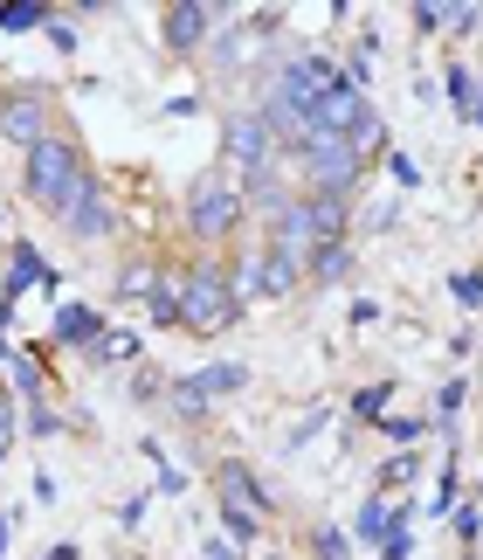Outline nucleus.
Returning <instances> with one entry per match:
<instances>
[{
	"label": "nucleus",
	"instance_id": "nucleus-27",
	"mask_svg": "<svg viewBox=\"0 0 483 560\" xmlns=\"http://www.w3.org/2000/svg\"><path fill=\"white\" fill-rule=\"evenodd\" d=\"M449 520H456V540H476V533H483V512L476 505H456Z\"/></svg>",
	"mask_w": 483,
	"mask_h": 560
},
{
	"label": "nucleus",
	"instance_id": "nucleus-13",
	"mask_svg": "<svg viewBox=\"0 0 483 560\" xmlns=\"http://www.w3.org/2000/svg\"><path fill=\"white\" fill-rule=\"evenodd\" d=\"M28 284H49V264L35 256V243H14V277H8V305H14V291H28Z\"/></svg>",
	"mask_w": 483,
	"mask_h": 560
},
{
	"label": "nucleus",
	"instance_id": "nucleus-8",
	"mask_svg": "<svg viewBox=\"0 0 483 560\" xmlns=\"http://www.w3.org/2000/svg\"><path fill=\"white\" fill-rule=\"evenodd\" d=\"M208 28H214V8H193V0L166 8V42H173V49H201Z\"/></svg>",
	"mask_w": 483,
	"mask_h": 560
},
{
	"label": "nucleus",
	"instance_id": "nucleus-16",
	"mask_svg": "<svg viewBox=\"0 0 483 560\" xmlns=\"http://www.w3.org/2000/svg\"><path fill=\"white\" fill-rule=\"evenodd\" d=\"M387 395H393L387 381H373V387H360V395H353V416H360V422H380V408H387Z\"/></svg>",
	"mask_w": 483,
	"mask_h": 560
},
{
	"label": "nucleus",
	"instance_id": "nucleus-15",
	"mask_svg": "<svg viewBox=\"0 0 483 560\" xmlns=\"http://www.w3.org/2000/svg\"><path fill=\"white\" fill-rule=\"evenodd\" d=\"M42 21H56L49 8H35V0H14V8H0V28L21 35V28H42Z\"/></svg>",
	"mask_w": 483,
	"mask_h": 560
},
{
	"label": "nucleus",
	"instance_id": "nucleus-10",
	"mask_svg": "<svg viewBox=\"0 0 483 560\" xmlns=\"http://www.w3.org/2000/svg\"><path fill=\"white\" fill-rule=\"evenodd\" d=\"M56 339H62V347H97L104 326H97L91 305H56Z\"/></svg>",
	"mask_w": 483,
	"mask_h": 560
},
{
	"label": "nucleus",
	"instance_id": "nucleus-28",
	"mask_svg": "<svg viewBox=\"0 0 483 560\" xmlns=\"http://www.w3.org/2000/svg\"><path fill=\"white\" fill-rule=\"evenodd\" d=\"M387 174H393V180H401V187H422V166H414L408 153H387Z\"/></svg>",
	"mask_w": 483,
	"mask_h": 560
},
{
	"label": "nucleus",
	"instance_id": "nucleus-5",
	"mask_svg": "<svg viewBox=\"0 0 483 560\" xmlns=\"http://www.w3.org/2000/svg\"><path fill=\"white\" fill-rule=\"evenodd\" d=\"M228 160L241 174H262V166L276 160V139H270V125H262V112H235L228 118Z\"/></svg>",
	"mask_w": 483,
	"mask_h": 560
},
{
	"label": "nucleus",
	"instance_id": "nucleus-20",
	"mask_svg": "<svg viewBox=\"0 0 483 560\" xmlns=\"http://www.w3.org/2000/svg\"><path fill=\"white\" fill-rule=\"evenodd\" d=\"M311 547H318V560H353L345 533H332V526H318V533H311Z\"/></svg>",
	"mask_w": 483,
	"mask_h": 560
},
{
	"label": "nucleus",
	"instance_id": "nucleus-7",
	"mask_svg": "<svg viewBox=\"0 0 483 560\" xmlns=\"http://www.w3.org/2000/svg\"><path fill=\"white\" fill-rule=\"evenodd\" d=\"M304 256H291V249H262V264H256V291L262 298H291L297 284H304Z\"/></svg>",
	"mask_w": 483,
	"mask_h": 560
},
{
	"label": "nucleus",
	"instance_id": "nucleus-11",
	"mask_svg": "<svg viewBox=\"0 0 483 560\" xmlns=\"http://www.w3.org/2000/svg\"><path fill=\"white\" fill-rule=\"evenodd\" d=\"M62 229H70L76 243H104V235H111V201H104V187H97V194H91V201H83Z\"/></svg>",
	"mask_w": 483,
	"mask_h": 560
},
{
	"label": "nucleus",
	"instance_id": "nucleus-24",
	"mask_svg": "<svg viewBox=\"0 0 483 560\" xmlns=\"http://www.w3.org/2000/svg\"><path fill=\"white\" fill-rule=\"evenodd\" d=\"M380 429H387V436H393V443H414V436H422V429H428V422H414V416H380Z\"/></svg>",
	"mask_w": 483,
	"mask_h": 560
},
{
	"label": "nucleus",
	"instance_id": "nucleus-31",
	"mask_svg": "<svg viewBox=\"0 0 483 560\" xmlns=\"http://www.w3.org/2000/svg\"><path fill=\"white\" fill-rule=\"evenodd\" d=\"M49 560H76V547H49Z\"/></svg>",
	"mask_w": 483,
	"mask_h": 560
},
{
	"label": "nucleus",
	"instance_id": "nucleus-4",
	"mask_svg": "<svg viewBox=\"0 0 483 560\" xmlns=\"http://www.w3.org/2000/svg\"><path fill=\"white\" fill-rule=\"evenodd\" d=\"M180 298H187V326H193V332H222L228 318L241 312V298H235V284H228L222 264H201V270L180 284Z\"/></svg>",
	"mask_w": 483,
	"mask_h": 560
},
{
	"label": "nucleus",
	"instance_id": "nucleus-32",
	"mask_svg": "<svg viewBox=\"0 0 483 560\" xmlns=\"http://www.w3.org/2000/svg\"><path fill=\"white\" fill-rule=\"evenodd\" d=\"M8 533H14V520H8V512H0V547H8Z\"/></svg>",
	"mask_w": 483,
	"mask_h": 560
},
{
	"label": "nucleus",
	"instance_id": "nucleus-14",
	"mask_svg": "<svg viewBox=\"0 0 483 560\" xmlns=\"http://www.w3.org/2000/svg\"><path fill=\"white\" fill-rule=\"evenodd\" d=\"M345 270H353V249H345V243H318L311 249V277H318V284H339Z\"/></svg>",
	"mask_w": 483,
	"mask_h": 560
},
{
	"label": "nucleus",
	"instance_id": "nucleus-25",
	"mask_svg": "<svg viewBox=\"0 0 483 560\" xmlns=\"http://www.w3.org/2000/svg\"><path fill=\"white\" fill-rule=\"evenodd\" d=\"M414 470H422V457H387V470H380V485L393 491V485H408Z\"/></svg>",
	"mask_w": 483,
	"mask_h": 560
},
{
	"label": "nucleus",
	"instance_id": "nucleus-9",
	"mask_svg": "<svg viewBox=\"0 0 483 560\" xmlns=\"http://www.w3.org/2000/svg\"><path fill=\"white\" fill-rule=\"evenodd\" d=\"M222 505H241L256 520H270V491L249 478V464H222Z\"/></svg>",
	"mask_w": 483,
	"mask_h": 560
},
{
	"label": "nucleus",
	"instance_id": "nucleus-26",
	"mask_svg": "<svg viewBox=\"0 0 483 560\" xmlns=\"http://www.w3.org/2000/svg\"><path fill=\"white\" fill-rule=\"evenodd\" d=\"M380 560H414V533H408V526H393V533H387V547H380Z\"/></svg>",
	"mask_w": 483,
	"mask_h": 560
},
{
	"label": "nucleus",
	"instance_id": "nucleus-2",
	"mask_svg": "<svg viewBox=\"0 0 483 560\" xmlns=\"http://www.w3.org/2000/svg\"><path fill=\"white\" fill-rule=\"evenodd\" d=\"M297 160H304V174H311V194H332V201H345L366 174V153L339 132H311L297 145Z\"/></svg>",
	"mask_w": 483,
	"mask_h": 560
},
{
	"label": "nucleus",
	"instance_id": "nucleus-18",
	"mask_svg": "<svg viewBox=\"0 0 483 560\" xmlns=\"http://www.w3.org/2000/svg\"><path fill=\"white\" fill-rule=\"evenodd\" d=\"M463 395H470L463 381H443V387H435V422H456V408H463Z\"/></svg>",
	"mask_w": 483,
	"mask_h": 560
},
{
	"label": "nucleus",
	"instance_id": "nucleus-19",
	"mask_svg": "<svg viewBox=\"0 0 483 560\" xmlns=\"http://www.w3.org/2000/svg\"><path fill=\"white\" fill-rule=\"evenodd\" d=\"M131 353H139V339H131V332H118V339H97V347H91V360H104V368H111V360H131Z\"/></svg>",
	"mask_w": 483,
	"mask_h": 560
},
{
	"label": "nucleus",
	"instance_id": "nucleus-30",
	"mask_svg": "<svg viewBox=\"0 0 483 560\" xmlns=\"http://www.w3.org/2000/svg\"><path fill=\"white\" fill-rule=\"evenodd\" d=\"M0 436H14V408L8 401H0Z\"/></svg>",
	"mask_w": 483,
	"mask_h": 560
},
{
	"label": "nucleus",
	"instance_id": "nucleus-1",
	"mask_svg": "<svg viewBox=\"0 0 483 560\" xmlns=\"http://www.w3.org/2000/svg\"><path fill=\"white\" fill-rule=\"evenodd\" d=\"M28 194H35V208H49L56 222H70L97 194V180H91V166H83V153L70 139H42L28 153Z\"/></svg>",
	"mask_w": 483,
	"mask_h": 560
},
{
	"label": "nucleus",
	"instance_id": "nucleus-17",
	"mask_svg": "<svg viewBox=\"0 0 483 560\" xmlns=\"http://www.w3.org/2000/svg\"><path fill=\"white\" fill-rule=\"evenodd\" d=\"M456 499H463V478H456V457H449V470H443V485H435V512H443V520H449V512H456Z\"/></svg>",
	"mask_w": 483,
	"mask_h": 560
},
{
	"label": "nucleus",
	"instance_id": "nucleus-29",
	"mask_svg": "<svg viewBox=\"0 0 483 560\" xmlns=\"http://www.w3.org/2000/svg\"><path fill=\"white\" fill-rule=\"evenodd\" d=\"M208 560H241V553H235L228 540H214V547H208Z\"/></svg>",
	"mask_w": 483,
	"mask_h": 560
},
{
	"label": "nucleus",
	"instance_id": "nucleus-6",
	"mask_svg": "<svg viewBox=\"0 0 483 560\" xmlns=\"http://www.w3.org/2000/svg\"><path fill=\"white\" fill-rule=\"evenodd\" d=\"M0 132H8L14 145H28V153H35L42 139H56V132H49V112H42V97H28V91L0 104Z\"/></svg>",
	"mask_w": 483,
	"mask_h": 560
},
{
	"label": "nucleus",
	"instance_id": "nucleus-3",
	"mask_svg": "<svg viewBox=\"0 0 483 560\" xmlns=\"http://www.w3.org/2000/svg\"><path fill=\"white\" fill-rule=\"evenodd\" d=\"M241 208H249V194H241L228 174H208L201 187L187 194V222H193V235H201V243H228L235 222H241Z\"/></svg>",
	"mask_w": 483,
	"mask_h": 560
},
{
	"label": "nucleus",
	"instance_id": "nucleus-21",
	"mask_svg": "<svg viewBox=\"0 0 483 560\" xmlns=\"http://www.w3.org/2000/svg\"><path fill=\"white\" fill-rule=\"evenodd\" d=\"M449 291H456V305H470V312L483 305V277H476V270H456V284H449Z\"/></svg>",
	"mask_w": 483,
	"mask_h": 560
},
{
	"label": "nucleus",
	"instance_id": "nucleus-12",
	"mask_svg": "<svg viewBox=\"0 0 483 560\" xmlns=\"http://www.w3.org/2000/svg\"><path fill=\"white\" fill-rule=\"evenodd\" d=\"M393 526H408V512H401V505L387 512V499H366V512H360V540L387 547V533H393Z\"/></svg>",
	"mask_w": 483,
	"mask_h": 560
},
{
	"label": "nucleus",
	"instance_id": "nucleus-22",
	"mask_svg": "<svg viewBox=\"0 0 483 560\" xmlns=\"http://www.w3.org/2000/svg\"><path fill=\"white\" fill-rule=\"evenodd\" d=\"M222 520H228L235 540H256V533H262V520H256V512H241V505H222Z\"/></svg>",
	"mask_w": 483,
	"mask_h": 560
},
{
	"label": "nucleus",
	"instance_id": "nucleus-23",
	"mask_svg": "<svg viewBox=\"0 0 483 560\" xmlns=\"http://www.w3.org/2000/svg\"><path fill=\"white\" fill-rule=\"evenodd\" d=\"M449 97H456V104H463V112L476 118V77H470V70H449Z\"/></svg>",
	"mask_w": 483,
	"mask_h": 560
}]
</instances>
